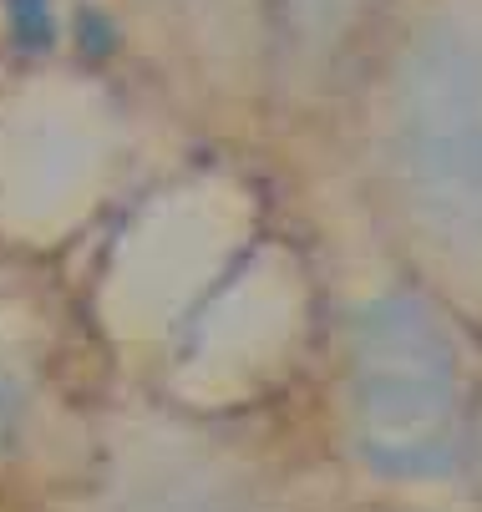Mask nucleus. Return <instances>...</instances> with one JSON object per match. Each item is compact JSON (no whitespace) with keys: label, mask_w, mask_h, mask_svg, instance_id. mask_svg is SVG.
<instances>
[{"label":"nucleus","mask_w":482,"mask_h":512,"mask_svg":"<svg viewBox=\"0 0 482 512\" xmlns=\"http://www.w3.org/2000/svg\"><path fill=\"white\" fill-rule=\"evenodd\" d=\"M340 391L361 462L386 482L452 477L467 442V365L452 310L417 279L346 315Z\"/></svg>","instance_id":"f03ea898"},{"label":"nucleus","mask_w":482,"mask_h":512,"mask_svg":"<svg viewBox=\"0 0 482 512\" xmlns=\"http://www.w3.org/2000/svg\"><path fill=\"white\" fill-rule=\"evenodd\" d=\"M21 421H26V386L16 376V365L0 355V452L21 436Z\"/></svg>","instance_id":"39448f33"},{"label":"nucleus","mask_w":482,"mask_h":512,"mask_svg":"<svg viewBox=\"0 0 482 512\" xmlns=\"http://www.w3.org/2000/svg\"><path fill=\"white\" fill-rule=\"evenodd\" d=\"M249 77L280 102H310L371 61L396 0H239Z\"/></svg>","instance_id":"7ed1b4c3"},{"label":"nucleus","mask_w":482,"mask_h":512,"mask_svg":"<svg viewBox=\"0 0 482 512\" xmlns=\"http://www.w3.org/2000/svg\"><path fill=\"white\" fill-rule=\"evenodd\" d=\"M117 512H254V502L234 472L198 457H168L127 487Z\"/></svg>","instance_id":"20e7f679"},{"label":"nucleus","mask_w":482,"mask_h":512,"mask_svg":"<svg viewBox=\"0 0 482 512\" xmlns=\"http://www.w3.org/2000/svg\"><path fill=\"white\" fill-rule=\"evenodd\" d=\"M366 77V183L411 279L482 315V0H396Z\"/></svg>","instance_id":"f257e3e1"}]
</instances>
